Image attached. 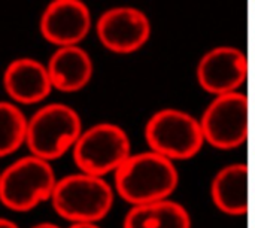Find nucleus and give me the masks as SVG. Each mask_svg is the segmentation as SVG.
<instances>
[{
	"instance_id": "9b49d317",
	"label": "nucleus",
	"mask_w": 255,
	"mask_h": 228,
	"mask_svg": "<svg viewBox=\"0 0 255 228\" xmlns=\"http://www.w3.org/2000/svg\"><path fill=\"white\" fill-rule=\"evenodd\" d=\"M3 87L13 103L25 106L42 103L54 90L46 66L31 57L15 58L6 66Z\"/></svg>"
},
{
	"instance_id": "f257e3e1",
	"label": "nucleus",
	"mask_w": 255,
	"mask_h": 228,
	"mask_svg": "<svg viewBox=\"0 0 255 228\" xmlns=\"http://www.w3.org/2000/svg\"><path fill=\"white\" fill-rule=\"evenodd\" d=\"M114 175L117 194L130 206L167 200L179 184L175 163L152 151L131 154Z\"/></svg>"
},
{
	"instance_id": "a211bd4d",
	"label": "nucleus",
	"mask_w": 255,
	"mask_h": 228,
	"mask_svg": "<svg viewBox=\"0 0 255 228\" xmlns=\"http://www.w3.org/2000/svg\"><path fill=\"white\" fill-rule=\"evenodd\" d=\"M31 228H61V227H58L57 224H52V223H39V224L33 226Z\"/></svg>"
},
{
	"instance_id": "7ed1b4c3",
	"label": "nucleus",
	"mask_w": 255,
	"mask_h": 228,
	"mask_svg": "<svg viewBox=\"0 0 255 228\" xmlns=\"http://www.w3.org/2000/svg\"><path fill=\"white\" fill-rule=\"evenodd\" d=\"M79 114L64 103H48L27 119L25 146L30 155L48 163L73 149L82 134Z\"/></svg>"
},
{
	"instance_id": "0eeeda50",
	"label": "nucleus",
	"mask_w": 255,
	"mask_h": 228,
	"mask_svg": "<svg viewBox=\"0 0 255 228\" xmlns=\"http://www.w3.org/2000/svg\"><path fill=\"white\" fill-rule=\"evenodd\" d=\"M199 121L205 143L221 151L236 149L250 137V99L241 91L217 96Z\"/></svg>"
},
{
	"instance_id": "1a4fd4ad",
	"label": "nucleus",
	"mask_w": 255,
	"mask_h": 228,
	"mask_svg": "<svg viewBox=\"0 0 255 228\" xmlns=\"http://www.w3.org/2000/svg\"><path fill=\"white\" fill-rule=\"evenodd\" d=\"M250 72L247 54L230 45L215 46L208 51L196 67V78L202 90L212 96L239 91Z\"/></svg>"
},
{
	"instance_id": "6e6552de",
	"label": "nucleus",
	"mask_w": 255,
	"mask_h": 228,
	"mask_svg": "<svg viewBox=\"0 0 255 228\" xmlns=\"http://www.w3.org/2000/svg\"><path fill=\"white\" fill-rule=\"evenodd\" d=\"M96 33L108 51L114 54H133L148 43L151 21L137 7L115 6L99 16Z\"/></svg>"
},
{
	"instance_id": "20e7f679",
	"label": "nucleus",
	"mask_w": 255,
	"mask_h": 228,
	"mask_svg": "<svg viewBox=\"0 0 255 228\" xmlns=\"http://www.w3.org/2000/svg\"><path fill=\"white\" fill-rule=\"evenodd\" d=\"M57 184L52 166L33 155L18 158L0 172V202L13 212H30L51 200Z\"/></svg>"
},
{
	"instance_id": "9d476101",
	"label": "nucleus",
	"mask_w": 255,
	"mask_h": 228,
	"mask_svg": "<svg viewBox=\"0 0 255 228\" xmlns=\"http://www.w3.org/2000/svg\"><path fill=\"white\" fill-rule=\"evenodd\" d=\"M91 12L81 0H54L42 12L39 30L42 37L55 45L76 46L91 30Z\"/></svg>"
},
{
	"instance_id": "2eb2a0df",
	"label": "nucleus",
	"mask_w": 255,
	"mask_h": 228,
	"mask_svg": "<svg viewBox=\"0 0 255 228\" xmlns=\"http://www.w3.org/2000/svg\"><path fill=\"white\" fill-rule=\"evenodd\" d=\"M27 119L12 102H0V158L9 157L25 145Z\"/></svg>"
},
{
	"instance_id": "423d86ee",
	"label": "nucleus",
	"mask_w": 255,
	"mask_h": 228,
	"mask_svg": "<svg viewBox=\"0 0 255 228\" xmlns=\"http://www.w3.org/2000/svg\"><path fill=\"white\" fill-rule=\"evenodd\" d=\"M72 154L81 173L105 178L115 173L131 155V143L123 127L99 122L82 131Z\"/></svg>"
},
{
	"instance_id": "f3484780",
	"label": "nucleus",
	"mask_w": 255,
	"mask_h": 228,
	"mask_svg": "<svg viewBox=\"0 0 255 228\" xmlns=\"http://www.w3.org/2000/svg\"><path fill=\"white\" fill-rule=\"evenodd\" d=\"M0 228H19L12 220L7 218H0Z\"/></svg>"
},
{
	"instance_id": "39448f33",
	"label": "nucleus",
	"mask_w": 255,
	"mask_h": 228,
	"mask_svg": "<svg viewBox=\"0 0 255 228\" xmlns=\"http://www.w3.org/2000/svg\"><path fill=\"white\" fill-rule=\"evenodd\" d=\"M145 140L149 151L173 163L194 158L205 145L200 121L173 108L157 111L149 116L145 125Z\"/></svg>"
},
{
	"instance_id": "f03ea898",
	"label": "nucleus",
	"mask_w": 255,
	"mask_h": 228,
	"mask_svg": "<svg viewBox=\"0 0 255 228\" xmlns=\"http://www.w3.org/2000/svg\"><path fill=\"white\" fill-rule=\"evenodd\" d=\"M114 200V188L105 178L79 172L57 179L49 202L55 214L70 224H97L109 215Z\"/></svg>"
},
{
	"instance_id": "4468645a",
	"label": "nucleus",
	"mask_w": 255,
	"mask_h": 228,
	"mask_svg": "<svg viewBox=\"0 0 255 228\" xmlns=\"http://www.w3.org/2000/svg\"><path fill=\"white\" fill-rule=\"evenodd\" d=\"M123 228H191V217L181 203L167 199L131 206Z\"/></svg>"
},
{
	"instance_id": "dca6fc26",
	"label": "nucleus",
	"mask_w": 255,
	"mask_h": 228,
	"mask_svg": "<svg viewBox=\"0 0 255 228\" xmlns=\"http://www.w3.org/2000/svg\"><path fill=\"white\" fill-rule=\"evenodd\" d=\"M67 228H102L99 224L94 223H78V224H70V227Z\"/></svg>"
},
{
	"instance_id": "ddd939ff",
	"label": "nucleus",
	"mask_w": 255,
	"mask_h": 228,
	"mask_svg": "<svg viewBox=\"0 0 255 228\" xmlns=\"http://www.w3.org/2000/svg\"><path fill=\"white\" fill-rule=\"evenodd\" d=\"M211 197L215 208L229 217H244L250 212V167L247 163L224 166L214 176Z\"/></svg>"
},
{
	"instance_id": "f8f14e48",
	"label": "nucleus",
	"mask_w": 255,
	"mask_h": 228,
	"mask_svg": "<svg viewBox=\"0 0 255 228\" xmlns=\"http://www.w3.org/2000/svg\"><path fill=\"white\" fill-rule=\"evenodd\" d=\"M46 69L52 88L66 94L84 90L94 73L91 55L79 45L57 48Z\"/></svg>"
}]
</instances>
